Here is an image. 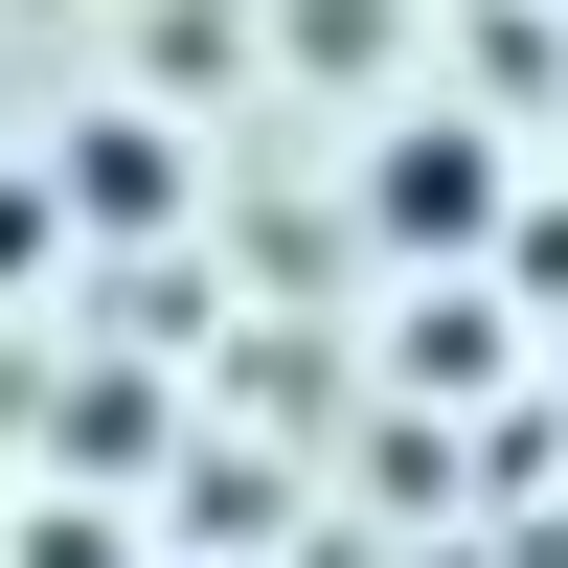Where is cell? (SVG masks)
<instances>
[{
	"label": "cell",
	"instance_id": "2",
	"mask_svg": "<svg viewBox=\"0 0 568 568\" xmlns=\"http://www.w3.org/2000/svg\"><path fill=\"white\" fill-rule=\"evenodd\" d=\"M69 205H91V227H160V205H182L160 114H91V136H69Z\"/></svg>",
	"mask_w": 568,
	"mask_h": 568
},
{
	"label": "cell",
	"instance_id": "1",
	"mask_svg": "<svg viewBox=\"0 0 568 568\" xmlns=\"http://www.w3.org/2000/svg\"><path fill=\"white\" fill-rule=\"evenodd\" d=\"M387 227H409V251H478V227H500V160H478V136H387Z\"/></svg>",
	"mask_w": 568,
	"mask_h": 568
},
{
	"label": "cell",
	"instance_id": "3",
	"mask_svg": "<svg viewBox=\"0 0 568 568\" xmlns=\"http://www.w3.org/2000/svg\"><path fill=\"white\" fill-rule=\"evenodd\" d=\"M45 205H69V182H0V273H45Z\"/></svg>",
	"mask_w": 568,
	"mask_h": 568
}]
</instances>
